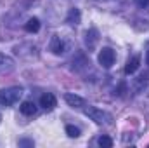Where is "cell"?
<instances>
[{
  "label": "cell",
  "instance_id": "cell-6",
  "mask_svg": "<svg viewBox=\"0 0 149 148\" xmlns=\"http://www.w3.org/2000/svg\"><path fill=\"white\" fill-rule=\"evenodd\" d=\"M97 42H99V32L95 28H90V30L85 32V44H87V47L90 51L97 45Z\"/></svg>",
  "mask_w": 149,
  "mask_h": 148
},
{
  "label": "cell",
  "instance_id": "cell-2",
  "mask_svg": "<svg viewBox=\"0 0 149 148\" xmlns=\"http://www.w3.org/2000/svg\"><path fill=\"white\" fill-rule=\"evenodd\" d=\"M23 96V89L21 87H7L0 91V105L2 106H12L16 105Z\"/></svg>",
  "mask_w": 149,
  "mask_h": 148
},
{
  "label": "cell",
  "instance_id": "cell-7",
  "mask_svg": "<svg viewBox=\"0 0 149 148\" xmlns=\"http://www.w3.org/2000/svg\"><path fill=\"white\" fill-rule=\"evenodd\" d=\"M64 101H66L70 106H73V108H81V106H85V99H83L81 96L73 94V92H66V94H64Z\"/></svg>",
  "mask_w": 149,
  "mask_h": 148
},
{
  "label": "cell",
  "instance_id": "cell-3",
  "mask_svg": "<svg viewBox=\"0 0 149 148\" xmlns=\"http://www.w3.org/2000/svg\"><path fill=\"white\" fill-rule=\"evenodd\" d=\"M97 59H99V65H101L102 68H111L113 65H114L116 54H114V51H113L111 47H102Z\"/></svg>",
  "mask_w": 149,
  "mask_h": 148
},
{
  "label": "cell",
  "instance_id": "cell-10",
  "mask_svg": "<svg viewBox=\"0 0 149 148\" xmlns=\"http://www.w3.org/2000/svg\"><path fill=\"white\" fill-rule=\"evenodd\" d=\"M12 68H14V59L10 56H7V54H2L0 52V73L10 72Z\"/></svg>",
  "mask_w": 149,
  "mask_h": 148
},
{
  "label": "cell",
  "instance_id": "cell-8",
  "mask_svg": "<svg viewBox=\"0 0 149 148\" xmlns=\"http://www.w3.org/2000/svg\"><path fill=\"white\" fill-rule=\"evenodd\" d=\"M80 21H81V12H80V9H70V12H68V16H66V23L70 25V26H78L80 25Z\"/></svg>",
  "mask_w": 149,
  "mask_h": 148
},
{
  "label": "cell",
  "instance_id": "cell-13",
  "mask_svg": "<svg viewBox=\"0 0 149 148\" xmlns=\"http://www.w3.org/2000/svg\"><path fill=\"white\" fill-rule=\"evenodd\" d=\"M97 143H99V147H102V148H111L113 147V140L109 136H101V138L97 140Z\"/></svg>",
  "mask_w": 149,
  "mask_h": 148
},
{
  "label": "cell",
  "instance_id": "cell-17",
  "mask_svg": "<svg viewBox=\"0 0 149 148\" xmlns=\"http://www.w3.org/2000/svg\"><path fill=\"white\" fill-rule=\"evenodd\" d=\"M146 63L149 65V51H148V54H146Z\"/></svg>",
  "mask_w": 149,
  "mask_h": 148
},
{
  "label": "cell",
  "instance_id": "cell-16",
  "mask_svg": "<svg viewBox=\"0 0 149 148\" xmlns=\"http://www.w3.org/2000/svg\"><path fill=\"white\" fill-rule=\"evenodd\" d=\"M135 4H137L139 7H148V5H149V0H135Z\"/></svg>",
  "mask_w": 149,
  "mask_h": 148
},
{
  "label": "cell",
  "instance_id": "cell-9",
  "mask_svg": "<svg viewBox=\"0 0 149 148\" xmlns=\"http://www.w3.org/2000/svg\"><path fill=\"white\" fill-rule=\"evenodd\" d=\"M139 66H141V58H139V56H134V58H130V59L127 61V65H125V73L134 75L139 70Z\"/></svg>",
  "mask_w": 149,
  "mask_h": 148
},
{
  "label": "cell",
  "instance_id": "cell-11",
  "mask_svg": "<svg viewBox=\"0 0 149 148\" xmlns=\"http://www.w3.org/2000/svg\"><path fill=\"white\" fill-rule=\"evenodd\" d=\"M19 110H21L23 115L31 117V115H35V113H37V105H35L33 101H23V103H21V106H19Z\"/></svg>",
  "mask_w": 149,
  "mask_h": 148
},
{
  "label": "cell",
  "instance_id": "cell-12",
  "mask_svg": "<svg viewBox=\"0 0 149 148\" xmlns=\"http://www.w3.org/2000/svg\"><path fill=\"white\" fill-rule=\"evenodd\" d=\"M24 30L28 33H37L38 30H40V19L38 18H30L26 21V25H24Z\"/></svg>",
  "mask_w": 149,
  "mask_h": 148
},
{
  "label": "cell",
  "instance_id": "cell-5",
  "mask_svg": "<svg viewBox=\"0 0 149 148\" xmlns=\"http://www.w3.org/2000/svg\"><path fill=\"white\" fill-rule=\"evenodd\" d=\"M49 49L52 51V54H56V56H61V54H64V49H66V45H64V42L61 40V37L54 35V37H52V40H50V45H49Z\"/></svg>",
  "mask_w": 149,
  "mask_h": 148
},
{
  "label": "cell",
  "instance_id": "cell-1",
  "mask_svg": "<svg viewBox=\"0 0 149 148\" xmlns=\"http://www.w3.org/2000/svg\"><path fill=\"white\" fill-rule=\"evenodd\" d=\"M83 113L90 118V120H94L95 124H99V125H109L113 124V117L108 113V111L101 110V108H95V106H87V108H83Z\"/></svg>",
  "mask_w": 149,
  "mask_h": 148
},
{
  "label": "cell",
  "instance_id": "cell-15",
  "mask_svg": "<svg viewBox=\"0 0 149 148\" xmlns=\"http://www.w3.org/2000/svg\"><path fill=\"white\" fill-rule=\"evenodd\" d=\"M19 145H21V147H33L35 143L30 141V140H19Z\"/></svg>",
  "mask_w": 149,
  "mask_h": 148
},
{
  "label": "cell",
  "instance_id": "cell-4",
  "mask_svg": "<svg viewBox=\"0 0 149 148\" xmlns=\"http://www.w3.org/2000/svg\"><path fill=\"white\" fill-rule=\"evenodd\" d=\"M56 105H57V99H56V96H54V94L45 92V94H42V96H40V106H42L43 110L52 111L54 108H56Z\"/></svg>",
  "mask_w": 149,
  "mask_h": 148
},
{
  "label": "cell",
  "instance_id": "cell-14",
  "mask_svg": "<svg viewBox=\"0 0 149 148\" xmlns=\"http://www.w3.org/2000/svg\"><path fill=\"white\" fill-rule=\"evenodd\" d=\"M66 134H68L70 138H78V136H80V129L74 127V125H66Z\"/></svg>",
  "mask_w": 149,
  "mask_h": 148
}]
</instances>
